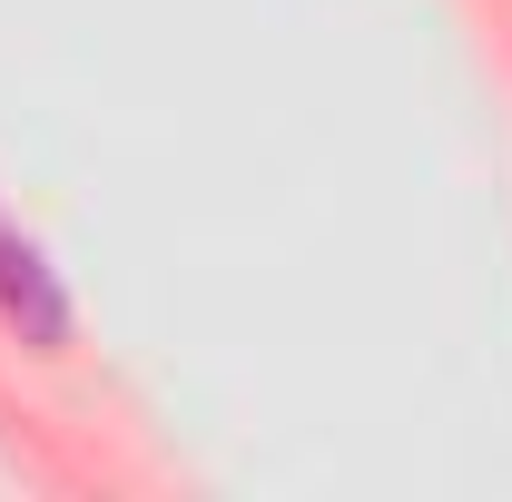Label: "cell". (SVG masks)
<instances>
[{"mask_svg": "<svg viewBox=\"0 0 512 502\" xmlns=\"http://www.w3.org/2000/svg\"><path fill=\"white\" fill-rule=\"evenodd\" d=\"M0 315L40 345V355H60L69 345V306H60V286H50V266H40V247L30 237H10L0 227Z\"/></svg>", "mask_w": 512, "mask_h": 502, "instance_id": "6da1fadb", "label": "cell"}]
</instances>
